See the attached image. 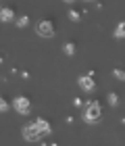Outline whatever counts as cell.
<instances>
[{
  "mask_svg": "<svg viewBox=\"0 0 125 146\" xmlns=\"http://www.w3.org/2000/svg\"><path fill=\"white\" fill-rule=\"evenodd\" d=\"M50 131H52V127H50V123L46 121V119H36L34 123H29V125L23 127V138L27 142H36V140H40L44 134L48 136Z\"/></svg>",
  "mask_w": 125,
  "mask_h": 146,
  "instance_id": "6da1fadb",
  "label": "cell"
},
{
  "mask_svg": "<svg viewBox=\"0 0 125 146\" xmlns=\"http://www.w3.org/2000/svg\"><path fill=\"white\" fill-rule=\"evenodd\" d=\"M102 117V109L98 102H88L85 104V111H83V119L88 123H98Z\"/></svg>",
  "mask_w": 125,
  "mask_h": 146,
  "instance_id": "7a4b0ae2",
  "label": "cell"
},
{
  "mask_svg": "<svg viewBox=\"0 0 125 146\" xmlns=\"http://www.w3.org/2000/svg\"><path fill=\"white\" fill-rule=\"evenodd\" d=\"M13 109H15L19 115H29L31 111V102L27 96H17L15 100H13Z\"/></svg>",
  "mask_w": 125,
  "mask_h": 146,
  "instance_id": "3957f363",
  "label": "cell"
},
{
  "mask_svg": "<svg viewBox=\"0 0 125 146\" xmlns=\"http://www.w3.org/2000/svg\"><path fill=\"white\" fill-rule=\"evenodd\" d=\"M38 36H42V38H52L54 36V25H52V21H48V19H42L40 23H38Z\"/></svg>",
  "mask_w": 125,
  "mask_h": 146,
  "instance_id": "277c9868",
  "label": "cell"
},
{
  "mask_svg": "<svg viewBox=\"0 0 125 146\" xmlns=\"http://www.w3.org/2000/svg\"><path fill=\"white\" fill-rule=\"evenodd\" d=\"M77 82H79V86H81L85 92H94V90H96V82H94V75H92V71H88L85 75H81Z\"/></svg>",
  "mask_w": 125,
  "mask_h": 146,
  "instance_id": "5b68a950",
  "label": "cell"
},
{
  "mask_svg": "<svg viewBox=\"0 0 125 146\" xmlns=\"http://www.w3.org/2000/svg\"><path fill=\"white\" fill-rule=\"evenodd\" d=\"M0 21L2 23L15 21V11H13L11 6H2V9H0Z\"/></svg>",
  "mask_w": 125,
  "mask_h": 146,
  "instance_id": "8992f818",
  "label": "cell"
},
{
  "mask_svg": "<svg viewBox=\"0 0 125 146\" xmlns=\"http://www.w3.org/2000/svg\"><path fill=\"white\" fill-rule=\"evenodd\" d=\"M123 34H125V25H123V21L117 25V29H115V38L117 40H123Z\"/></svg>",
  "mask_w": 125,
  "mask_h": 146,
  "instance_id": "52a82bcc",
  "label": "cell"
},
{
  "mask_svg": "<svg viewBox=\"0 0 125 146\" xmlns=\"http://www.w3.org/2000/svg\"><path fill=\"white\" fill-rule=\"evenodd\" d=\"M65 54H67V56H73V54H75V44H73V42H67V44H65Z\"/></svg>",
  "mask_w": 125,
  "mask_h": 146,
  "instance_id": "ba28073f",
  "label": "cell"
},
{
  "mask_svg": "<svg viewBox=\"0 0 125 146\" xmlns=\"http://www.w3.org/2000/svg\"><path fill=\"white\" fill-rule=\"evenodd\" d=\"M9 109H11V104H9V100H6V98H4L2 94H0V113H6Z\"/></svg>",
  "mask_w": 125,
  "mask_h": 146,
  "instance_id": "9c48e42d",
  "label": "cell"
},
{
  "mask_svg": "<svg viewBox=\"0 0 125 146\" xmlns=\"http://www.w3.org/2000/svg\"><path fill=\"white\" fill-rule=\"evenodd\" d=\"M27 23H29V17L27 15H21V17L17 19V27H25Z\"/></svg>",
  "mask_w": 125,
  "mask_h": 146,
  "instance_id": "30bf717a",
  "label": "cell"
},
{
  "mask_svg": "<svg viewBox=\"0 0 125 146\" xmlns=\"http://www.w3.org/2000/svg\"><path fill=\"white\" fill-rule=\"evenodd\" d=\"M108 104L110 107H117V104H119V96L117 94H108Z\"/></svg>",
  "mask_w": 125,
  "mask_h": 146,
  "instance_id": "8fae6325",
  "label": "cell"
},
{
  "mask_svg": "<svg viewBox=\"0 0 125 146\" xmlns=\"http://www.w3.org/2000/svg\"><path fill=\"white\" fill-rule=\"evenodd\" d=\"M69 17H71V21H79V13L77 11H69Z\"/></svg>",
  "mask_w": 125,
  "mask_h": 146,
  "instance_id": "7c38bea8",
  "label": "cell"
},
{
  "mask_svg": "<svg viewBox=\"0 0 125 146\" xmlns=\"http://www.w3.org/2000/svg\"><path fill=\"white\" fill-rule=\"evenodd\" d=\"M115 77H117V79H123V77H125L123 69H115Z\"/></svg>",
  "mask_w": 125,
  "mask_h": 146,
  "instance_id": "4fadbf2b",
  "label": "cell"
},
{
  "mask_svg": "<svg viewBox=\"0 0 125 146\" xmlns=\"http://www.w3.org/2000/svg\"><path fill=\"white\" fill-rule=\"evenodd\" d=\"M65 2H67V4H73V2H75V0H65Z\"/></svg>",
  "mask_w": 125,
  "mask_h": 146,
  "instance_id": "5bb4252c",
  "label": "cell"
}]
</instances>
